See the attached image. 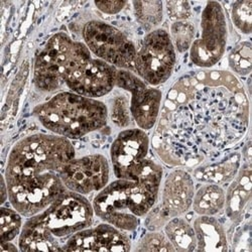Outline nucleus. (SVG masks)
I'll use <instances>...</instances> for the list:
<instances>
[{"instance_id":"4be33fe9","label":"nucleus","mask_w":252,"mask_h":252,"mask_svg":"<svg viewBox=\"0 0 252 252\" xmlns=\"http://www.w3.org/2000/svg\"><path fill=\"white\" fill-rule=\"evenodd\" d=\"M137 23L149 32L157 30L163 20V2L158 0L132 2Z\"/></svg>"},{"instance_id":"4468645a","label":"nucleus","mask_w":252,"mask_h":252,"mask_svg":"<svg viewBox=\"0 0 252 252\" xmlns=\"http://www.w3.org/2000/svg\"><path fill=\"white\" fill-rule=\"evenodd\" d=\"M117 70L106 62L92 57L65 79V86L71 92L98 99L108 95L116 87Z\"/></svg>"},{"instance_id":"6ab92c4d","label":"nucleus","mask_w":252,"mask_h":252,"mask_svg":"<svg viewBox=\"0 0 252 252\" xmlns=\"http://www.w3.org/2000/svg\"><path fill=\"white\" fill-rule=\"evenodd\" d=\"M241 165V156L233 153L220 161L198 166L193 173V178L202 183L223 185L230 183L237 175Z\"/></svg>"},{"instance_id":"ddd939ff","label":"nucleus","mask_w":252,"mask_h":252,"mask_svg":"<svg viewBox=\"0 0 252 252\" xmlns=\"http://www.w3.org/2000/svg\"><path fill=\"white\" fill-rule=\"evenodd\" d=\"M126 185L127 180L122 179L109 183L94 197L92 207L94 214L103 222L124 232H131L138 228L140 218L130 211Z\"/></svg>"},{"instance_id":"c756f323","label":"nucleus","mask_w":252,"mask_h":252,"mask_svg":"<svg viewBox=\"0 0 252 252\" xmlns=\"http://www.w3.org/2000/svg\"><path fill=\"white\" fill-rule=\"evenodd\" d=\"M97 9L105 14H117L127 4L126 1H95L94 2Z\"/></svg>"},{"instance_id":"f03ea898","label":"nucleus","mask_w":252,"mask_h":252,"mask_svg":"<svg viewBox=\"0 0 252 252\" xmlns=\"http://www.w3.org/2000/svg\"><path fill=\"white\" fill-rule=\"evenodd\" d=\"M75 156L70 139L52 133H34L16 142L4 174L11 207L27 218L44 211L68 191L61 174Z\"/></svg>"},{"instance_id":"f257e3e1","label":"nucleus","mask_w":252,"mask_h":252,"mask_svg":"<svg viewBox=\"0 0 252 252\" xmlns=\"http://www.w3.org/2000/svg\"><path fill=\"white\" fill-rule=\"evenodd\" d=\"M153 146L171 166L200 163L238 143L249 126V102L229 71L201 69L182 76L161 104Z\"/></svg>"},{"instance_id":"2eb2a0df","label":"nucleus","mask_w":252,"mask_h":252,"mask_svg":"<svg viewBox=\"0 0 252 252\" xmlns=\"http://www.w3.org/2000/svg\"><path fill=\"white\" fill-rule=\"evenodd\" d=\"M131 241L124 231L103 223L83 229L68 239L63 251H129Z\"/></svg>"},{"instance_id":"39448f33","label":"nucleus","mask_w":252,"mask_h":252,"mask_svg":"<svg viewBox=\"0 0 252 252\" xmlns=\"http://www.w3.org/2000/svg\"><path fill=\"white\" fill-rule=\"evenodd\" d=\"M93 56L87 46L65 32L49 38L34 62L33 83L43 92H54L65 86V79Z\"/></svg>"},{"instance_id":"bb28decb","label":"nucleus","mask_w":252,"mask_h":252,"mask_svg":"<svg viewBox=\"0 0 252 252\" xmlns=\"http://www.w3.org/2000/svg\"><path fill=\"white\" fill-rule=\"evenodd\" d=\"M112 122L118 127H127L130 125L132 116L130 112V104L127 97L124 95L116 96L111 104V109L108 110Z\"/></svg>"},{"instance_id":"f8f14e48","label":"nucleus","mask_w":252,"mask_h":252,"mask_svg":"<svg viewBox=\"0 0 252 252\" xmlns=\"http://www.w3.org/2000/svg\"><path fill=\"white\" fill-rule=\"evenodd\" d=\"M61 178L68 191L87 196L109 184L110 164L102 155L74 158L62 171Z\"/></svg>"},{"instance_id":"7ed1b4c3","label":"nucleus","mask_w":252,"mask_h":252,"mask_svg":"<svg viewBox=\"0 0 252 252\" xmlns=\"http://www.w3.org/2000/svg\"><path fill=\"white\" fill-rule=\"evenodd\" d=\"M92 203L80 194L66 191L40 213L24 223L18 237L20 251H63L68 239L91 227Z\"/></svg>"},{"instance_id":"cd10ccee","label":"nucleus","mask_w":252,"mask_h":252,"mask_svg":"<svg viewBox=\"0 0 252 252\" xmlns=\"http://www.w3.org/2000/svg\"><path fill=\"white\" fill-rule=\"evenodd\" d=\"M136 251H175V248L160 231H150L137 243Z\"/></svg>"},{"instance_id":"9b49d317","label":"nucleus","mask_w":252,"mask_h":252,"mask_svg":"<svg viewBox=\"0 0 252 252\" xmlns=\"http://www.w3.org/2000/svg\"><path fill=\"white\" fill-rule=\"evenodd\" d=\"M150 145L148 133L138 127L121 131L110 148L114 176L122 180H135L149 159Z\"/></svg>"},{"instance_id":"412c9836","label":"nucleus","mask_w":252,"mask_h":252,"mask_svg":"<svg viewBox=\"0 0 252 252\" xmlns=\"http://www.w3.org/2000/svg\"><path fill=\"white\" fill-rule=\"evenodd\" d=\"M164 234L175 248V251H195L197 246L193 225L182 216L172 218L163 226Z\"/></svg>"},{"instance_id":"7c9ffc66","label":"nucleus","mask_w":252,"mask_h":252,"mask_svg":"<svg viewBox=\"0 0 252 252\" xmlns=\"http://www.w3.org/2000/svg\"><path fill=\"white\" fill-rule=\"evenodd\" d=\"M18 250H19V247H16L12 242L1 243V251L3 252H16Z\"/></svg>"},{"instance_id":"5701e85b","label":"nucleus","mask_w":252,"mask_h":252,"mask_svg":"<svg viewBox=\"0 0 252 252\" xmlns=\"http://www.w3.org/2000/svg\"><path fill=\"white\" fill-rule=\"evenodd\" d=\"M23 215L12 207H1V217H0V238L1 242H12L19 237L24 227Z\"/></svg>"},{"instance_id":"a211bd4d","label":"nucleus","mask_w":252,"mask_h":252,"mask_svg":"<svg viewBox=\"0 0 252 252\" xmlns=\"http://www.w3.org/2000/svg\"><path fill=\"white\" fill-rule=\"evenodd\" d=\"M193 227L197 240L196 251L229 250L225 228L215 216H198Z\"/></svg>"},{"instance_id":"423d86ee","label":"nucleus","mask_w":252,"mask_h":252,"mask_svg":"<svg viewBox=\"0 0 252 252\" xmlns=\"http://www.w3.org/2000/svg\"><path fill=\"white\" fill-rule=\"evenodd\" d=\"M176 63L177 54L170 33L157 29L142 38L136 50L133 73L146 84L157 87L171 78Z\"/></svg>"},{"instance_id":"b1692460","label":"nucleus","mask_w":252,"mask_h":252,"mask_svg":"<svg viewBox=\"0 0 252 252\" xmlns=\"http://www.w3.org/2000/svg\"><path fill=\"white\" fill-rule=\"evenodd\" d=\"M228 65L232 71L231 73L235 76L244 77L251 73L252 53L250 41H241L231 50L228 56Z\"/></svg>"},{"instance_id":"9d476101","label":"nucleus","mask_w":252,"mask_h":252,"mask_svg":"<svg viewBox=\"0 0 252 252\" xmlns=\"http://www.w3.org/2000/svg\"><path fill=\"white\" fill-rule=\"evenodd\" d=\"M116 87L130 94V112L137 127L144 131L153 129L161 109V91L128 70H117Z\"/></svg>"},{"instance_id":"dca6fc26","label":"nucleus","mask_w":252,"mask_h":252,"mask_svg":"<svg viewBox=\"0 0 252 252\" xmlns=\"http://www.w3.org/2000/svg\"><path fill=\"white\" fill-rule=\"evenodd\" d=\"M162 167L159 163L148 159L135 180H127V194L130 211L138 218L145 217L157 203L162 180Z\"/></svg>"},{"instance_id":"0eeeda50","label":"nucleus","mask_w":252,"mask_h":252,"mask_svg":"<svg viewBox=\"0 0 252 252\" xmlns=\"http://www.w3.org/2000/svg\"><path fill=\"white\" fill-rule=\"evenodd\" d=\"M82 36L95 58L118 70L133 72L137 49L120 30L102 20L92 19L84 25Z\"/></svg>"},{"instance_id":"1a4fd4ad","label":"nucleus","mask_w":252,"mask_h":252,"mask_svg":"<svg viewBox=\"0 0 252 252\" xmlns=\"http://www.w3.org/2000/svg\"><path fill=\"white\" fill-rule=\"evenodd\" d=\"M195 191V181L190 173L180 169L171 172L163 182L160 203L146 214V228L158 231L172 218L186 214L192 208Z\"/></svg>"},{"instance_id":"a878e982","label":"nucleus","mask_w":252,"mask_h":252,"mask_svg":"<svg viewBox=\"0 0 252 252\" xmlns=\"http://www.w3.org/2000/svg\"><path fill=\"white\" fill-rule=\"evenodd\" d=\"M231 19L234 27L243 34H250L252 30V1L239 0L231 7Z\"/></svg>"},{"instance_id":"c85d7f7f","label":"nucleus","mask_w":252,"mask_h":252,"mask_svg":"<svg viewBox=\"0 0 252 252\" xmlns=\"http://www.w3.org/2000/svg\"><path fill=\"white\" fill-rule=\"evenodd\" d=\"M166 13L174 22L188 20L192 16V6L188 1H166Z\"/></svg>"},{"instance_id":"393cba45","label":"nucleus","mask_w":252,"mask_h":252,"mask_svg":"<svg viewBox=\"0 0 252 252\" xmlns=\"http://www.w3.org/2000/svg\"><path fill=\"white\" fill-rule=\"evenodd\" d=\"M169 33L175 50L182 54L190 50L197 35L195 26L189 20L174 22L171 26Z\"/></svg>"},{"instance_id":"aec40b11","label":"nucleus","mask_w":252,"mask_h":252,"mask_svg":"<svg viewBox=\"0 0 252 252\" xmlns=\"http://www.w3.org/2000/svg\"><path fill=\"white\" fill-rule=\"evenodd\" d=\"M226 193L220 185L203 184L195 191L192 208L198 216H216L225 207Z\"/></svg>"},{"instance_id":"20e7f679","label":"nucleus","mask_w":252,"mask_h":252,"mask_svg":"<svg viewBox=\"0 0 252 252\" xmlns=\"http://www.w3.org/2000/svg\"><path fill=\"white\" fill-rule=\"evenodd\" d=\"M33 115L52 134L79 139L106 126L109 113L104 102L74 92H60L33 109Z\"/></svg>"},{"instance_id":"6e6552de","label":"nucleus","mask_w":252,"mask_h":252,"mask_svg":"<svg viewBox=\"0 0 252 252\" xmlns=\"http://www.w3.org/2000/svg\"><path fill=\"white\" fill-rule=\"evenodd\" d=\"M228 40V27L220 2L208 1L203 8L200 32L190 48V60L201 69H211L223 58Z\"/></svg>"},{"instance_id":"f3484780","label":"nucleus","mask_w":252,"mask_h":252,"mask_svg":"<svg viewBox=\"0 0 252 252\" xmlns=\"http://www.w3.org/2000/svg\"><path fill=\"white\" fill-rule=\"evenodd\" d=\"M226 193L224 210L227 217L233 222H239L251 202V169L245 163L239 169L235 178L230 182Z\"/></svg>"}]
</instances>
